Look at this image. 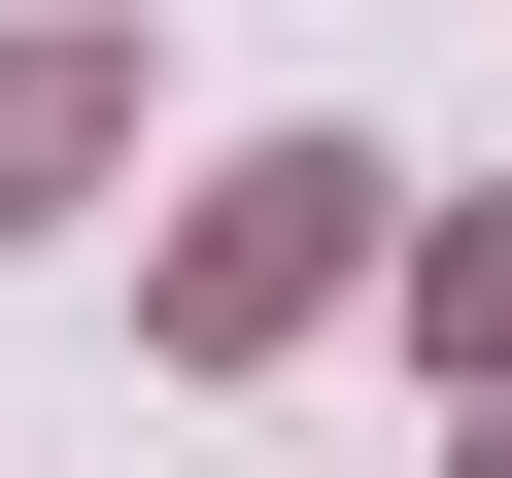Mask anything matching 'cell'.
<instances>
[{
  "label": "cell",
  "instance_id": "cell-1",
  "mask_svg": "<svg viewBox=\"0 0 512 478\" xmlns=\"http://www.w3.org/2000/svg\"><path fill=\"white\" fill-rule=\"evenodd\" d=\"M342 205H376V171H342V137H274V171H239V239H205V274H171V308H205V342H274V308L342 274Z\"/></svg>",
  "mask_w": 512,
  "mask_h": 478
},
{
  "label": "cell",
  "instance_id": "cell-2",
  "mask_svg": "<svg viewBox=\"0 0 512 478\" xmlns=\"http://www.w3.org/2000/svg\"><path fill=\"white\" fill-rule=\"evenodd\" d=\"M69 137H103V69H0V205H35V171H69Z\"/></svg>",
  "mask_w": 512,
  "mask_h": 478
}]
</instances>
